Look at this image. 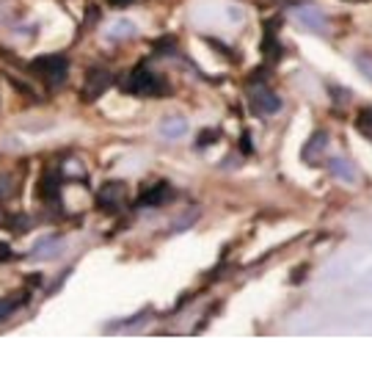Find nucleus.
Listing matches in <instances>:
<instances>
[{
  "instance_id": "1",
  "label": "nucleus",
  "mask_w": 372,
  "mask_h": 392,
  "mask_svg": "<svg viewBox=\"0 0 372 392\" xmlns=\"http://www.w3.org/2000/svg\"><path fill=\"white\" fill-rule=\"evenodd\" d=\"M124 92L138 94V97H157V94H166V80H163L160 75H155L152 69L138 66L132 75H127Z\"/></svg>"
},
{
  "instance_id": "2",
  "label": "nucleus",
  "mask_w": 372,
  "mask_h": 392,
  "mask_svg": "<svg viewBox=\"0 0 372 392\" xmlns=\"http://www.w3.org/2000/svg\"><path fill=\"white\" fill-rule=\"evenodd\" d=\"M31 69L39 75V80H42L47 89H58L63 80H66L69 61H66L63 56H44V59H36L31 64Z\"/></svg>"
},
{
  "instance_id": "3",
  "label": "nucleus",
  "mask_w": 372,
  "mask_h": 392,
  "mask_svg": "<svg viewBox=\"0 0 372 392\" xmlns=\"http://www.w3.org/2000/svg\"><path fill=\"white\" fill-rule=\"evenodd\" d=\"M251 108H254V114H259V116H268V114H276L281 108V99L271 92V89H254L251 92Z\"/></svg>"
},
{
  "instance_id": "4",
  "label": "nucleus",
  "mask_w": 372,
  "mask_h": 392,
  "mask_svg": "<svg viewBox=\"0 0 372 392\" xmlns=\"http://www.w3.org/2000/svg\"><path fill=\"white\" fill-rule=\"evenodd\" d=\"M111 86V72L108 69H92L89 78H86V86H83V99H97L105 89Z\"/></svg>"
},
{
  "instance_id": "5",
  "label": "nucleus",
  "mask_w": 372,
  "mask_h": 392,
  "mask_svg": "<svg viewBox=\"0 0 372 392\" xmlns=\"http://www.w3.org/2000/svg\"><path fill=\"white\" fill-rule=\"evenodd\" d=\"M326 147H328V133H314L309 138V144L304 147V161H309V164H317V155H323L326 152Z\"/></svg>"
},
{
  "instance_id": "6",
  "label": "nucleus",
  "mask_w": 372,
  "mask_h": 392,
  "mask_svg": "<svg viewBox=\"0 0 372 392\" xmlns=\"http://www.w3.org/2000/svg\"><path fill=\"white\" fill-rule=\"evenodd\" d=\"M328 169H331V174H334V177H340L342 183H356V180H359L356 169L347 164V161H342V158H334V161L328 164Z\"/></svg>"
},
{
  "instance_id": "7",
  "label": "nucleus",
  "mask_w": 372,
  "mask_h": 392,
  "mask_svg": "<svg viewBox=\"0 0 372 392\" xmlns=\"http://www.w3.org/2000/svg\"><path fill=\"white\" fill-rule=\"evenodd\" d=\"M295 14H298V20H301L306 28H311V31H317V33L326 31V20H323V17H320L314 8H298Z\"/></svg>"
},
{
  "instance_id": "8",
  "label": "nucleus",
  "mask_w": 372,
  "mask_h": 392,
  "mask_svg": "<svg viewBox=\"0 0 372 392\" xmlns=\"http://www.w3.org/2000/svg\"><path fill=\"white\" fill-rule=\"evenodd\" d=\"M160 133H163L166 138H182L187 133V122L185 119H174V116H171V119H163V122H160Z\"/></svg>"
},
{
  "instance_id": "9",
  "label": "nucleus",
  "mask_w": 372,
  "mask_h": 392,
  "mask_svg": "<svg viewBox=\"0 0 372 392\" xmlns=\"http://www.w3.org/2000/svg\"><path fill=\"white\" fill-rule=\"evenodd\" d=\"M63 240L58 238H44L42 243L33 246V257H56V252H61Z\"/></svg>"
},
{
  "instance_id": "10",
  "label": "nucleus",
  "mask_w": 372,
  "mask_h": 392,
  "mask_svg": "<svg viewBox=\"0 0 372 392\" xmlns=\"http://www.w3.org/2000/svg\"><path fill=\"white\" fill-rule=\"evenodd\" d=\"M168 196H171V188H168L166 183H160L152 191H147V194L141 196V204H163Z\"/></svg>"
},
{
  "instance_id": "11",
  "label": "nucleus",
  "mask_w": 372,
  "mask_h": 392,
  "mask_svg": "<svg viewBox=\"0 0 372 392\" xmlns=\"http://www.w3.org/2000/svg\"><path fill=\"white\" fill-rule=\"evenodd\" d=\"M262 53H265L271 61H276V59L281 56V44H279V39H276V33L273 31L265 33V39H262Z\"/></svg>"
},
{
  "instance_id": "12",
  "label": "nucleus",
  "mask_w": 372,
  "mask_h": 392,
  "mask_svg": "<svg viewBox=\"0 0 372 392\" xmlns=\"http://www.w3.org/2000/svg\"><path fill=\"white\" fill-rule=\"evenodd\" d=\"M132 33H135V25H132V23H127V20H119V23L111 28L108 39H124V36H132Z\"/></svg>"
},
{
  "instance_id": "13",
  "label": "nucleus",
  "mask_w": 372,
  "mask_h": 392,
  "mask_svg": "<svg viewBox=\"0 0 372 392\" xmlns=\"http://www.w3.org/2000/svg\"><path fill=\"white\" fill-rule=\"evenodd\" d=\"M124 196V185L119 183H113V185H105V191L99 194V202H108V204H113L116 199H122Z\"/></svg>"
},
{
  "instance_id": "14",
  "label": "nucleus",
  "mask_w": 372,
  "mask_h": 392,
  "mask_svg": "<svg viewBox=\"0 0 372 392\" xmlns=\"http://www.w3.org/2000/svg\"><path fill=\"white\" fill-rule=\"evenodd\" d=\"M56 194H58V174H47L44 183H42V196L53 199Z\"/></svg>"
},
{
  "instance_id": "15",
  "label": "nucleus",
  "mask_w": 372,
  "mask_h": 392,
  "mask_svg": "<svg viewBox=\"0 0 372 392\" xmlns=\"http://www.w3.org/2000/svg\"><path fill=\"white\" fill-rule=\"evenodd\" d=\"M14 307H17V301H8V298H0V321H6L11 312H14Z\"/></svg>"
},
{
  "instance_id": "16",
  "label": "nucleus",
  "mask_w": 372,
  "mask_h": 392,
  "mask_svg": "<svg viewBox=\"0 0 372 392\" xmlns=\"http://www.w3.org/2000/svg\"><path fill=\"white\" fill-rule=\"evenodd\" d=\"M210 141H218V130L204 133V135L199 138V147H210Z\"/></svg>"
},
{
  "instance_id": "17",
  "label": "nucleus",
  "mask_w": 372,
  "mask_h": 392,
  "mask_svg": "<svg viewBox=\"0 0 372 392\" xmlns=\"http://www.w3.org/2000/svg\"><path fill=\"white\" fill-rule=\"evenodd\" d=\"M8 252H11V249H8L6 243H0V260H8Z\"/></svg>"
},
{
  "instance_id": "18",
  "label": "nucleus",
  "mask_w": 372,
  "mask_h": 392,
  "mask_svg": "<svg viewBox=\"0 0 372 392\" xmlns=\"http://www.w3.org/2000/svg\"><path fill=\"white\" fill-rule=\"evenodd\" d=\"M113 6H124V3H130V0H111Z\"/></svg>"
}]
</instances>
